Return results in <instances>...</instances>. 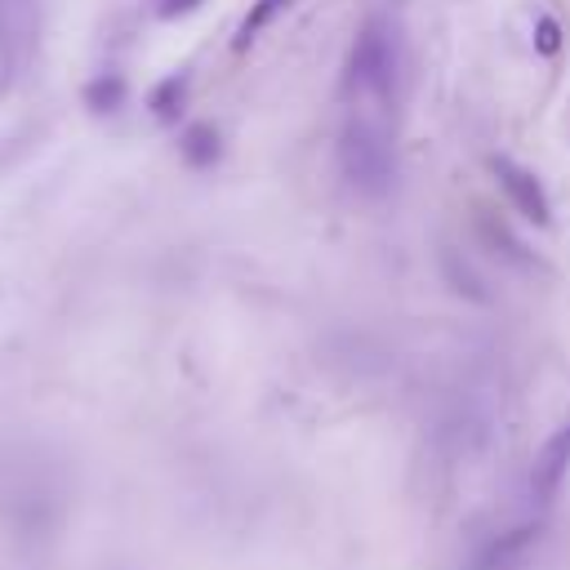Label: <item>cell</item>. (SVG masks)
<instances>
[{
    "mask_svg": "<svg viewBox=\"0 0 570 570\" xmlns=\"http://www.w3.org/2000/svg\"><path fill=\"white\" fill-rule=\"evenodd\" d=\"M120 98H125V85H120L116 76H98V80L85 89V102H89L94 111H116Z\"/></svg>",
    "mask_w": 570,
    "mask_h": 570,
    "instance_id": "cell-9",
    "label": "cell"
},
{
    "mask_svg": "<svg viewBox=\"0 0 570 570\" xmlns=\"http://www.w3.org/2000/svg\"><path fill=\"white\" fill-rule=\"evenodd\" d=\"M196 4H200V0H160L156 13H160V18H178V13H191Z\"/></svg>",
    "mask_w": 570,
    "mask_h": 570,
    "instance_id": "cell-11",
    "label": "cell"
},
{
    "mask_svg": "<svg viewBox=\"0 0 570 570\" xmlns=\"http://www.w3.org/2000/svg\"><path fill=\"white\" fill-rule=\"evenodd\" d=\"M338 165H343V178L356 187V191H387L392 183V147L387 138L370 125V120H352L338 138Z\"/></svg>",
    "mask_w": 570,
    "mask_h": 570,
    "instance_id": "cell-2",
    "label": "cell"
},
{
    "mask_svg": "<svg viewBox=\"0 0 570 570\" xmlns=\"http://www.w3.org/2000/svg\"><path fill=\"white\" fill-rule=\"evenodd\" d=\"M401 76V49H396V31L387 22H370L352 53H347V94L361 98H387L396 89Z\"/></svg>",
    "mask_w": 570,
    "mask_h": 570,
    "instance_id": "cell-1",
    "label": "cell"
},
{
    "mask_svg": "<svg viewBox=\"0 0 570 570\" xmlns=\"http://www.w3.org/2000/svg\"><path fill=\"white\" fill-rule=\"evenodd\" d=\"M285 4H289V0H254V9H249V13L240 18V27H236V49L254 45V40H258V31H263V27H267Z\"/></svg>",
    "mask_w": 570,
    "mask_h": 570,
    "instance_id": "cell-7",
    "label": "cell"
},
{
    "mask_svg": "<svg viewBox=\"0 0 570 570\" xmlns=\"http://www.w3.org/2000/svg\"><path fill=\"white\" fill-rule=\"evenodd\" d=\"M183 94H187V76H169V80H160L156 89H151V116L156 120H174L178 116V107H183Z\"/></svg>",
    "mask_w": 570,
    "mask_h": 570,
    "instance_id": "cell-8",
    "label": "cell"
},
{
    "mask_svg": "<svg viewBox=\"0 0 570 570\" xmlns=\"http://www.w3.org/2000/svg\"><path fill=\"white\" fill-rule=\"evenodd\" d=\"M534 539H539V525H521V530H508L503 539H494V543L481 552L476 570H517V566L530 557Z\"/></svg>",
    "mask_w": 570,
    "mask_h": 570,
    "instance_id": "cell-5",
    "label": "cell"
},
{
    "mask_svg": "<svg viewBox=\"0 0 570 570\" xmlns=\"http://www.w3.org/2000/svg\"><path fill=\"white\" fill-rule=\"evenodd\" d=\"M183 160H187L191 169L214 165V160H218V134H214L209 125H191V129L183 134Z\"/></svg>",
    "mask_w": 570,
    "mask_h": 570,
    "instance_id": "cell-6",
    "label": "cell"
},
{
    "mask_svg": "<svg viewBox=\"0 0 570 570\" xmlns=\"http://www.w3.org/2000/svg\"><path fill=\"white\" fill-rule=\"evenodd\" d=\"M557 49H561V22L539 9V13H534V53L557 58Z\"/></svg>",
    "mask_w": 570,
    "mask_h": 570,
    "instance_id": "cell-10",
    "label": "cell"
},
{
    "mask_svg": "<svg viewBox=\"0 0 570 570\" xmlns=\"http://www.w3.org/2000/svg\"><path fill=\"white\" fill-rule=\"evenodd\" d=\"M490 169H494L499 187L508 191V200H512V209H517L521 218H530L534 227H548V223H552L548 191H543V183H539L530 169H521V165H517V160H508V156H494V160H490Z\"/></svg>",
    "mask_w": 570,
    "mask_h": 570,
    "instance_id": "cell-3",
    "label": "cell"
},
{
    "mask_svg": "<svg viewBox=\"0 0 570 570\" xmlns=\"http://www.w3.org/2000/svg\"><path fill=\"white\" fill-rule=\"evenodd\" d=\"M566 476H570V423L557 428V432L543 441V450L534 454V468H530V499H534L539 508H548V503L557 499V490H561Z\"/></svg>",
    "mask_w": 570,
    "mask_h": 570,
    "instance_id": "cell-4",
    "label": "cell"
}]
</instances>
